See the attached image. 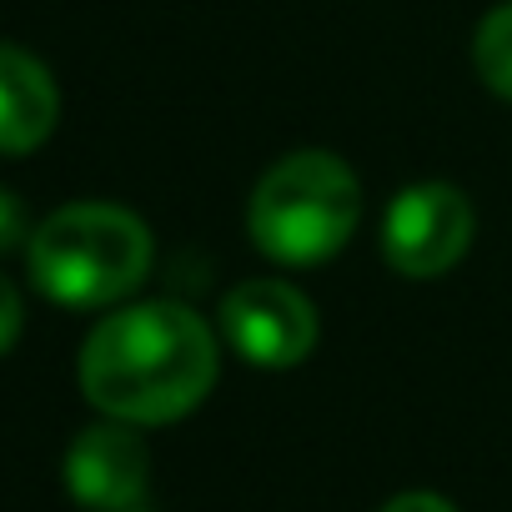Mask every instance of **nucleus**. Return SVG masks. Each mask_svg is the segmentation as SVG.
<instances>
[{
	"label": "nucleus",
	"mask_w": 512,
	"mask_h": 512,
	"mask_svg": "<svg viewBox=\"0 0 512 512\" xmlns=\"http://www.w3.org/2000/svg\"><path fill=\"white\" fill-rule=\"evenodd\" d=\"M221 372V337L186 302H136L91 327L76 377L86 402L131 427H166L196 412Z\"/></svg>",
	"instance_id": "f257e3e1"
},
{
	"label": "nucleus",
	"mask_w": 512,
	"mask_h": 512,
	"mask_svg": "<svg viewBox=\"0 0 512 512\" xmlns=\"http://www.w3.org/2000/svg\"><path fill=\"white\" fill-rule=\"evenodd\" d=\"M26 267L61 307H116L151 272V226L116 201H71L31 231Z\"/></svg>",
	"instance_id": "f03ea898"
},
{
	"label": "nucleus",
	"mask_w": 512,
	"mask_h": 512,
	"mask_svg": "<svg viewBox=\"0 0 512 512\" xmlns=\"http://www.w3.org/2000/svg\"><path fill=\"white\" fill-rule=\"evenodd\" d=\"M362 221L357 171L322 146L287 151L262 171L246 201V231L256 251L282 267H317L352 241Z\"/></svg>",
	"instance_id": "7ed1b4c3"
},
{
	"label": "nucleus",
	"mask_w": 512,
	"mask_h": 512,
	"mask_svg": "<svg viewBox=\"0 0 512 512\" xmlns=\"http://www.w3.org/2000/svg\"><path fill=\"white\" fill-rule=\"evenodd\" d=\"M221 342L256 372H287L302 367L322 337L317 302L277 277H246L221 297Z\"/></svg>",
	"instance_id": "20e7f679"
},
{
	"label": "nucleus",
	"mask_w": 512,
	"mask_h": 512,
	"mask_svg": "<svg viewBox=\"0 0 512 512\" xmlns=\"http://www.w3.org/2000/svg\"><path fill=\"white\" fill-rule=\"evenodd\" d=\"M477 236V211L452 181H412L387 201L382 256L407 282H432L452 272Z\"/></svg>",
	"instance_id": "39448f33"
},
{
	"label": "nucleus",
	"mask_w": 512,
	"mask_h": 512,
	"mask_svg": "<svg viewBox=\"0 0 512 512\" xmlns=\"http://www.w3.org/2000/svg\"><path fill=\"white\" fill-rule=\"evenodd\" d=\"M66 492L91 512H136L151 487V452L131 422H96L66 447Z\"/></svg>",
	"instance_id": "423d86ee"
},
{
	"label": "nucleus",
	"mask_w": 512,
	"mask_h": 512,
	"mask_svg": "<svg viewBox=\"0 0 512 512\" xmlns=\"http://www.w3.org/2000/svg\"><path fill=\"white\" fill-rule=\"evenodd\" d=\"M61 121V91L46 61L0 41V156H26L46 146Z\"/></svg>",
	"instance_id": "0eeeda50"
},
{
	"label": "nucleus",
	"mask_w": 512,
	"mask_h": 512,
	"mask_svg": "<svg viewBox=\"0 0 512 512\" xmlns=\"http://www.w3.org/2000/svg\"><path fill=\"white\" fill-rule=\"evenodd\" d=\"M472 66L482 76V86L502 101H512V0L492 6L477 31H472Z\"/></svg>",
	"instance_id": "6e6552de"
},
{
	"label": "nucleus",
	"mask_w": 512,
	"mask_h": 512,
	"mask_svg": "<svg viewBox=\"0 0 512 512\" xmlns=\"http://www.w3.org/2000/svg\"><path fill=\"white\" fill-rule=\"evenodd\" d=\"M26 241H31L26 206H21V196H16V191H6V186H0V256H6V251H16V246H26Z\"/></svg>",
	"instance_id": "1a4fd4ad"
},
{
	"label": "nucleus",
	"mask_w": 512,
	"mask_h": 512,
	"mask_svg": "<svg viewBox=\"0 0 512 512\" xmlns=\"http://www.w3.org/2000/svg\"><path fill=\"white\" fill-rule=\"evenodd\" d=\"M21 322H26V307H21V292L0 277V357H6L21 337Z\"/></svg>",
	"instance_id": "9d476101"
},
{
	"label": "nucleus",
	"mask_w": 512,
	"mask_h": 512,
	"mask_svg": "<svg viewBox=\"0 0 512 512\" xmlns=\"http://www.w3.org/2000/svg\"><path fill=\"white\" fill-rule=\"evenodd\" d=\"M382 512H457L447 497H437V492H397Z\"/></svg>",
	"instance_id": "9b49d317"
}]
</instances>
